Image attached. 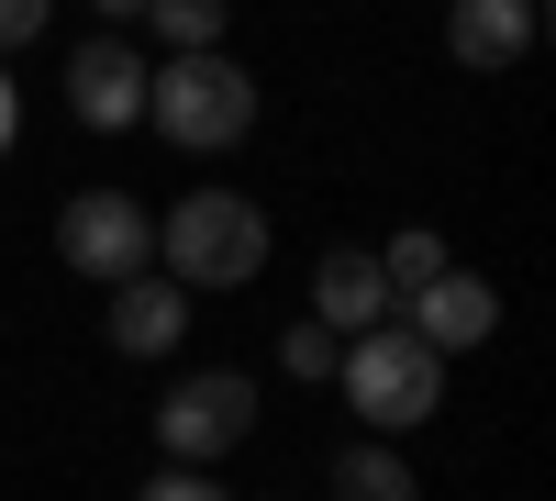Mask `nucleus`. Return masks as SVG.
Masks as SVG:
<instances>
[{
  "label": "nucleus",
  "instance_id": "f257e3e1",
  "mask_svg": "<svg viewBox=\"0 0 556 501\" xmlns=\"http://www.w3.org/2000/svg\"><path fill=\"white\" fill-rule=\"evenodd\" d=\"M146 123L167 134L178 156H223L256 134V78L223 57V45H201V57H167L146 67Z\"/></svg>",
  "mask_w": 556,
  "mask_h": 501
},
{
  "label": "nucleus",
  "instance_id": "f03ea898",
  "mask_svg": "<svg viewBox=\"0 0 556 501\" xmlns=\"http://www.w3.org/2000/svg\"><path fill=\"white\" fill-rule=\"evenodd\" d=\"M156 267L178 290H245V279H267V212L245 201V190H190L167 223H156Z\"/></svg>",
  "mask_w": 556,
  "mask_h": 501
},
{
  "label": "nucleus",
  "instance_id": "7ed1b4c3",
  "mask_svg": "<svg viewBox=\"0 0 556 501\" xmlns=\"http://www.w3.org/2000/svg\"><path fill=\"white\" fill-rule=\"evenodd\" d=\"M334 379H345V401H356V424H367V435H412V424H434V401H445V356H434V346H412V335H401V312H390V324L345 335Z\"/></svg>",
  "mask_w": 556,
  "mask_h": 501
},
{
  "label": "nucleus",
  "instance_id": "20e7f679",
  "mask_svg": "<svg viewBox=\"0 0 556 501\" xmlns=\"http://www.w3.org/2000/svg\"><path fill=\"white\" fill-rule=\"evenodd\" d=\"M245 435H256V379L245 368H178L167 379V401H156L167 468H223Z\"/></svg>",
  "mask_w": 556,
  "mask_h": 501
},
{
  "label": "nucleus",
  "instance_id": "39448f33",
  "mask_svg": "<svg viewBox=\"0 0 556 501\" xmlns=\"http://www.w3.org/2000/svg\"><path fill=\"white\" fill-rule=\"evenodd\" d=\"M56 256L78 267V279H134V267H156V212L134 201V190H78L56 212Z\"/></svg>",
  "mask_w": 556,
  "mask_h": 501
},
{
  "label": "nucleus",
  "instance_id": "423d86ee",
  "mask_svg": "<svg viewBox=\"0 0 556 501\" xmlns=\"http://www.w3.org/2000/svg\"><path fill=\"white\" fill-rule=\"evenodd\" d=\"M67 112L89 134H134L146 123V57H134V34H89L67 57Z\"/></svg>",
  "mask_w": 556,
  "mask_h": 501
},
{
  "label": "nucleus",
  "instance_id": "0eeeda50",
  "mask_svg": "<svg viewBox=\"0 0 556 501\" xmlns=\"http://www.w3.org/2000/svg\"><path fill=\"white\" fill-rule=\"evenodd\" d=\"M401 335H412V346H434V356H468V346H490V335H501V290L479 279V267H434V279L412 290Z\"/></svg>",
  "mask_w": 556,
  "mask_h": 501
},
{
  "label": "nucleus",
  "instance_id": "6e6552de",
  "mask_svg": "<svg viewBox=\"0 0 556 501\" xmlns=\"http://www.w3.org/2000/svg\"><path fill=\"white\" fill-rule=\"evenodd\" d=\"M534 34H545L534 0H445V57L468 67V78L523 67V57H534Z\"/></svg>",
  "mask_w": 556,
  "mask_h": 501
},
{
  "label": "nucleus",
  "instance_id": "1a4fd4ad",
  "mask_svg": "<svg viewBox=\"0 0 556 501\" xmlns=\"http://www.w3.org/2000/svg\"><path fill=\"white\" fill-rule=\"evenodd\" d=\"M390 279H379V246H323L312 267V324L323 335H367V324H390Z\"/></svg>",
  "mask_w": 556,
  "mask_h": 501
},
{
  "label": "nucleus",
  "instance_id": "9d476101",
  "mask_svg": "<svg viewBox=\"0 0 556 501\" xmlns=\"http://www.w3.org/2000/svg\"><path fill=\"white\" fill-rule=\"evenodd\" d=\"M112 346L123 356H178V346H190V290H178L167 267L112 279Z\"/></svg>",
  "mask_w": 556,
  "mask_h": 501
},
{
  "label": "nucleus",
  "instance_id": "9b49d317",
  "mask_svg": "<svg viewBox=\"0 0 556 501\" xmlns=\"http://www.w3.org/2000/svg\"><path fill=\"white\" fill-rule=\"evenodd\" d=\"M323 479H334V501H424V479H412V458L390 435H345Z\"/></svg>",
  "mask_w": 556,
  "mask_h": 501
},
{
  "label": "nucleus",
  "instance_id": "f8f14e48",
  "mask_svg": "<svg viewBox=\"0 0 556 501\" xmlns=\"http://www.w3.org/2000/svg\"><path fill=\"white\" fill-rule=\"evenodd\" d=\"M146 34L167 57H201V45H223V0H146Z\"/></svg>",
  "mask_w": 556,
  "mask_h": 501
},
{
  "label": "nucleus",
  "instance_id": "ddd939ff",
  "mask_svg": "<svg viewBox=\"0 0 556 501\" xmlns=\"http://www.w3.org/2000/svg\"><path fill=\"white\" fill-rule=\"evenodd\" d=\"M434 267H456V256H445V235H424V223H412V235H390V246H379V279H390V301H412V290L434 279Z\"/></svg>",
  "mask_w": 556,
  "mask_h": 501
},
{
  "label": "nucleus",
  "instance_id": "4468645a",
  "mask_svg": "<svg viewBox=\"0 0 556 501\" xmlns=\"http://www.w3.org/2000/svg\"><path fill=\"white\" fill-rule=\"evenodd\" d=\"M334 356H345V335H323L312 312H301L290 335H278V368H290V379H334Z\"/></svg>",
  "mask_w": 556,
  "mask_h": 501
},
{
  "label": "nucleus",
  "instance_id": "2eb2a0df",
  "mask_svg": "<svg viewBox=\"0 0 556 501\" xmlns=\"http://www.w3.org/2000/svg\"><path fill=\"white\" fill-rule=\"evenodd\" d=\"M134 501H235V490H223L212 468H156V479L134 490Z\"/></svg>",
  "mask_w": 556,
  "mask_h": 501
},
{
  "label": "nucleus",
  "instance_id": "dca6fc26",
  "mask_svg": "<svg viewBox=\"0 0 556 501\" xmlns=\"http://www.w3.org/2000/svg\"><path fill=\"white\" fill-rule=\"evenodd\" d=\"M45 12H56V0H0V57H12V45H34Z\"/></svg>",
  "mask_w": 556,
  "mask_h": 501
},
{
  "label": "nucleus",
  "instance_id": "f3484780",
  "mask_svg": "<svg viewBox=\"0 0 556 501\" xmlns=\"http://www.w3.org/2000/svg\"><path fill=\"white\" fill-rule=\"evenodd\" d=\"M12 134H23V89H12V67H0V156H12Z\"/></svg>",
  "mask_w": 556,
  "mask_h": 501
},
{
  "label": "nucleus",
  "instance_id": "a211bd4d",
  "mask_svg": "<svg viewBox=\"0 0 556 501\" xmlns=\"http://www.w3.org/2000/svg\"><path fill=\"white\" fill-rule=\"evenodd\" d=\"M89 12H101V23L123 34V23H146V0H89Z\"/></svg>",
  "mask_w": 556,
  "mask_h": 501
}]
</instances>
